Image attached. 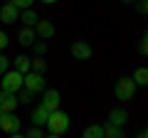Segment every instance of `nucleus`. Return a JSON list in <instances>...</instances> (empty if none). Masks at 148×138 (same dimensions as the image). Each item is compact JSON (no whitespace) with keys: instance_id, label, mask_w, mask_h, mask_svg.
<instances>
[{"instance_id":"nucleus-2","label":"nucleus","mask_w":148,"mask_h":138,"mask_svg":"<svg viewBox=\"0 0 148 138\" xmlns=\"http://www.w3.org/2000/svg\"><path fill=\"white\" fill-rule=\"evenodd\" d=\"M22 89H27L30 94H42L45 89H47V81H45V74H40V72H25L22 74Z\"/></svg>"},{"instance_id":"nucleus-25","label":"nucleus","mask_w":148,"mask_h":138,"mask_svg":"<svg viewBox=\"0 0 148 138\" xmlns=\"http://www.w3.org/2000/svg\"><path fill=\"white\" fill-rule=\"evenodd\" d=\"M133 3H136V10L141 12V15H146V10H148L146 3H148V0H133Z\"/></svg>"},{"instance_id":"nucleus-13","label":"nucleus","mask_w":148,"mask_h":138,"mask_svg":"<svg viewBox=\"0 0 148 138\" xmlns=\"http://www.w3.org/2000/svg\"><path fill=\"white\" fill-rule=\"evenodd\" d=\"M109 121L116 123V126H126V123H128V111H126V109H111Z\"/></svg>"},{"instance_id":"nucleus-5","label":"nucleus","mask_w":148,"mask_h":138,"mask_svg":"<svg viewBox=\"0 0 148 138\" xmlns=\"http://www.w3.org/2000/svg\"><path fill=\"white\" fill-rule=\"evenodd\" d=\"M0 77H3V79H0V89H8V91L22 89V74L17 69H8L5 74H0Z\"/></svg>"},{"instance_id":"nucleus-8","label":"nucleus","mask_w":148,"mask_h":138,"mask_svg":"<svg viewBox=\"0 0 148 138\" xmlns=\"http://www.w3.org/2000/svg\"><path fill=\"white\" fill-rule=\"evenodd\" d=\"M35 35L40 40H52L54 37V22L52 20H37L35 22Z\"/></svg>"},{"instance_id":"nucleus-15","label":"nucleus","mask_w":148,"mask_h":138,"mask_svg":"<svg viewBox=\"0 0 148 138\" xmlns=\"http://www.w3.org/2000/svg\"><path fill=\"white\" fill-rule=\"evenodd\" d=\"M47 116H49V111H47V109H45V106H37L35 111H32V123H35V126H45Z\"/></svg>"},{"instance_id":"nucleus-4","label":"nucleus","mask_w":148,"mask_h":138,"mask_svg":"<svg viewBox=\"0 0 148 138\" xmlns=\"http://www.w3.org/2000/svg\"><path fill=\"white\" fill-rule=\"evenodd\" d=\"M0 131H5L8 136H20V116L15 111L3 113L0 116Z\"/></svg>"},{"instance_id":"nucleus-26","label":"nucleus","mask_w":148,"mask_h":138,"mask_svg":"<svg viewBox=\"0 0 148 138\" xmlns=\"http://www.w3.org/2000/svg\"><path fill=\"white\" fill-rule=\"evenodd\" d=\"M138 52H141V54H146V52H148V37H146V35H143L141 42H138Z\"/></svg>"},{"instance_id":"nucleus-9","label":"nucleus","mask_w":148,"mask_h":138,"mask_svg":"<svg viewBox=\"0 0 148 138\" xmlns=\"http://www.w3.org/2000/svg\"><path fill=\"white\" fill-rule=\"evenodd\" d=\"M59 99H62V96H59L57 89H45L42 91V104H40V106H45L47 111H54V109H59Z\"/></svg>"},{"instance_id":"nucleus-19","label":"nucleus","mask_w":148,"mask_h":138,"mask_svg":"<svg viewBox=\"0 0 148 138\" xmlns=\"http://www.w3.org/2000/svg\"><path fill=\"white\" fill-rule=\"evenodd\" d=\"M84 138H104V126H86L84 128Z\"/></svg>"},{"instance_id":"nucleus-31","label":"nucleus","mask_w":148,"mask_h":138,"mask_svg":"<svg viewBox=\"0 0 148 138\" xmlns=\"http://www.w3.org/2000/svg\"><path fill=\"white\" fill-rule=\"evenodd\" d=\"M5 3H8V0H5Z\"/></svg>"},{"instance_id":"nucleus-6","label":"nucleus","mask_w":148,"mask_h":138,"mask_svg":"<svg viewBox=\"0 0 148 138\" xmlns=\"http://www.w3.org/2000/svg\"><path fill=\"white\" fill-rule=\"evenodd\" d=\"M17 17H20V8H17L12 0L3 3V8H0V22H3V25H15Z\"/></svg>"},{"instance_id":"nucleus-1","label":"nucleus","mask_w":148,"mask_h":138,"mask_svg":"<svg viewBox=\"0 0 148 138\" xmlns=\"http://www.w3.org/2000/svg\"><path fill=\"white\" fill-rule=\"evenodd\" d=\"M69 113L67 111H59V109H54V111H49L47 121H45V136H64V133L69 131Z\"/></svg>"},{"instance_id":"nucleus-23","label":"nucleus","mask_w":148,"mask_h":138,"mask_svg":"<svg viewBox=\"0 0 148 138\" xmlns=\"http://www.w3.org/2000/svg\"><path fill=\"white\" fill-rule=\"evenodd\" d=\"M20 10H25V8H35V0H12Z\"/></svg>"},{"instance_id":"nucleus-12","label":"nucleus","mask_w":148,"mask_h":138,"mask_svg":"<svg viewBox=\"0 0 148 138\" xmlns=\"http://www.w3.org/2000/svg\"><path fill=\"white\" fill-rule=\"evenodd\" d=\"M37 20H40V15L35 12V8H25V10H20V17H17V22H22V25H30V27H35Z\"/></svg>"},{"instance_id":"nucleus-28","label":"nucleus","mask_w":148,"mask_h":138,"mask_svg":"<svg viewBox=\"0 0 148 138\" xmlns=\"http://www.w3.org/2000/svg\"><path fill=\"white\" fill-rule=\"evenodd\" d=\"M40 3H45V5H54L57 0H40Z\"/></svg>"},{"instance_id":"nucleus-14","label":"nucleus","mask_w":148,"mask_h":138,"mask_svg":"<svg viewBox=\"0 0 148 138\" xmlns=\"http://www.w3.org/2000/svg\"><path fill=\"white\" fill-rule=\"evenodd\" d=\"M123 136V126H116V123H106L104 126V138H121Z\"/></svg>"},{"instance_id":"nucleus-21","label":"nucleus","mask_w":148,"mask_h":138,"mask_svg":"<svg viewBox=\"0 0 148 138\" xmlns=\"http://www.w3.org/2000/svg\"><path fill=\"white\" fill-rule=\"evenodd\" d=\"M25 136L27 138H40V136H45V131H42V126H35V123H32V128L25 133Z\"/></svg>"},{"instance_id":"nucleus-27","label":"nucleus","mask_w":148,"mask_h":138,"mask_svg":"<svg viewBox=\"0 0 148 138\" xmlns=\"http://www.w3.org/2000/svg\"><path fill=\"white\" fill-rule=\"evenodd\" d=\"M8 42H10V37H8L5 32L0 30V49H5V47H8Z\"/></svg>"},{"instance_id":"nucleus-10","label":"nucleus","mask_w":148,"mask_h":138,"mask_svg":"<svg viewBox=\"0 0 148 138\" xmlns=\"http://www.w3.org/2000/svg\"><path fill=\"white\" fill-rule=\"evenodd\" d=\"M15 106H17V94L8 91V89H0V109L5 113H10V111H15Z\"/></svg>"},{"instance_id":"nucleus-29","label":"nucleus","mask_w":148,"mask_h":138,"mask_svg":"<svg viewBox=\"0 0 148 138\" xmlns=\"http://www.w3.org/2000/svg\"><path fill=\"white\" fill-rule=\"evenodd\" d=\"M3 113H5V111H3V109H0V116H3Z\"/></svg>"},{"instance_id":"nucleus-7","label":"nucleus","mask_w":148,"mask_h":138,"mask_svg":"<svg viewBox=\"0 0 148 138\" xmlns=\"http://www.w3.org/2000/svg\"><path fill=\"white\" fill-rule=\"evenodd\" d=\"M69 52H72L74 59H89L91 54H94V49H91L89 42H84V40H77V42H72Z\"/></svg>"},{"instance_id":"nucleus-16","label":"nucleus","mask_w":148,"mask_h":138,"mask_svg":"<svg viewBox=\"0 0 148 138\" xmlns=\"http://www.w3.org/2000/svg\"><path fill=\"white\" fill-rule=\"evenodd\" d=\"M131 79L136 81V86H146V84H148V69H146V67H138L136 72H133Z\"/></svg>"},{"instance_id":"nucleus-11","label":"nucleus","mask_w":148,"mask_h":138,"mask_svg":"<svg viewBox=\"0 0 148 138\" xmlns=\"http://www.w3.org/2000/svg\"><path fill=\"white\" fill-rule=\"evenodd\" d=\"M35 27H30V25H25L20 32H17V42L22 44V47H32V42H35Z\"/></svg>"},{"instance_id":"nucleus-20","label":"nucleus","mask_w":148,"mask_h":138,"mask_svg":"<svg viewBox=\"0 0 148 138\" xmlns=\"http://www.w3.org/2000/svg\"><path fill=\"white\" fill-rule=\"evenodd\" d=\"M15 94H17V104H30V101H32V96H35V94H30L27 89H17Z\"/></svg>"},{"instance_id":"nucleus-24","label":"nucleus","mask_w":148,"mask_h":138,"mask_svg":"<svg viewBox=\"0 0 148 138\" xmlns=\"http://www.w3.org/2000/svg\"><path fill=\"white\" fill-rule=\"evenodd\" d=\"M8 69H10V59H8V57H3V54H0V74H5Z\"/></svg>"},{"instance_id":"nucleus-3","label":"nucleus","mask_w":148,"mask_h":138,"mask_svg":"<svg viewBox=\"0 0 148 138\" xmlns=\"http://www.w3.org/2000/svg\"><path fill=\"white\" fill-rule=\"evenodd\" d=\"M136 81L131 79V77H121V79L116 81V86H114V96H116L119 101H131L133 94H136Z\"/></svg>"},{"instance_id":"nucleus-18","label":"nucleus","mask_w":148,"mask_h":138,"mask_svg":"<svg viewBox=\"0 0 148 138\" xmlns=\"http://www.w3.org/2000/svg\"><path fill=\"white\" fill-rule=\"evenodd\" d=\"M30 69H32V72H40V74H45V69H47V62H45L42 54H37L35 59H30Z\"/></svg>"},{"instance_id":"nucleus-30","label":"nucleus","mask_w":148,"mask_h":138,"mask_svg":"<svg viewBox=\"0 0 148 138\" xmlns=\"http://www.w3.org/2000/svg\"><path fill=\"white\" fill-rule=\"evenodd\" d=\"M123 3H133V0H123Z\"/></svg>"},{"instance_id":"nucleus-22","label":"nucleus","mask_w":148,"mask_h":138,"mask_svg":"<svg viewBox=\"0 0 148 138\" xmlns=\"http://www.w3.org/2000/svg\"><path fill=\"white\" fill-rule=\"evenodd\" d=\"M32 47H35V54H47V42H32Z\"/></svg>"},{"instance_id":"nucleus-17","label":"nucleus","mask_w":148,"mask_h":138,"mask_svg":"<svg viewBox=\"0 0 148 138\" xmlns=\"http://www.w3.org/2000/svg\"><path fill=\"white\" fill-rule=\"evenodd\" d=\"M15 69L20 72V74L30 72V57H27V54H17L15 57Z\"/></svg>"}]
</instances>
